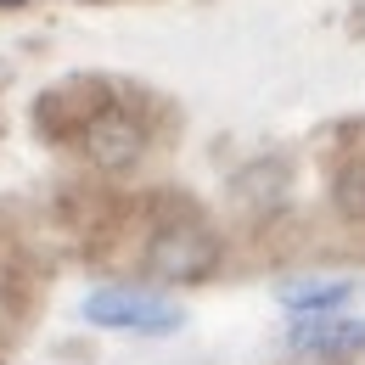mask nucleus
Masks as SVG:
<instances>
[{
    "instance_id": "7ed1b4c3",
    "label": "nucleus",
    "mask_w": 365,
    "mask_h": 365,
    "mask_svg": "<svg viewBox=\"0 0 365 365\" xmlns=\"http://www.w3.org/2000/svg\"><path fill=\"white\" fill-rule=\"evenodd\" d=\"M85 315H91L96 326H135V331H169V326L180 320L163 298H152V292H96L91 304H85Z\"/></svg>"
},
{
    "instance_id": "20e7f679",
    "label": "nucleus",
    "mask_w": 365,
    "mask_h": 365,
    "mask_svg": "<svg viewBox=\"0 0 365 365\" xmlns=\"http://www.w3.org/2000/svg\"><path fill=\"white\" fill-rule=\"evenodd\" d=\"M331 202H337V214H343V220H365V163H349V169L337 175Z\"/></svg>"
},
{
    "instance_id": "39448f33",
    "label": "nucleus",
    "mask_w": 365,
    "mask_h": 365,
    "mask_svg": "<svg viewBox=\"0 0 365 365\" xmlns=\"http://www.w3.org/2000/svg\"><path fill=\"white\" fill-rule=\"evenodd\" d=\"M298 343H309V349H349V343H365V326H309V331H298Z\"/></svg>"
},
{
    "instance_id": "423d86ee",
    "label": "nucleus",
    "mask_w": 365,
    "mask_h": 365,
    "mask_svg": "<svg viewBox=\"0 0 365 365\" xmlns=\"http://www.w3.org/2000/svg\"><path fill=\"white\" fill-rule=\"evenodd\" d=\"M0 6H23V0H0Z\"/></svg>"
},
{
    "instance_id": "f257e3e1",
    "label": "nucleus",
    "mask_w": 365,
    "mask_h": 365,
    "mask_svg": "<svg viewBox=\"0 0 365 365\" xmlns=\"http://www.w3.org/2000/svg\"><path fill=\"white\" fill-rule=\"evenodd\" d=\"M146 264L158 275H169V281H197V275H208L220 264V247H214L208 230H197V225H169L152 236Z\"/></svg>"
},
{
    "instance_id": "f03ea898",
    "label": "nucleus",
    "mask_w": 365,
    "mask_h": 365,
    "mask_svg": "<svg viewBox=\"0 0 365 365\" xmlns=\"http://www.w3.org/2000/svg\"><path fill=\"white\" fill-rule=\"evenodd\" d=\"M140 124L124 113V107H101L91 124H85V152H91V163L96 169H124V163H135L140 158Z\"/></svg>"
}]
</instances>
